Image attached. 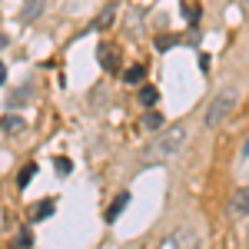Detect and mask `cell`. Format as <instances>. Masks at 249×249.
<instances>
[{
    "label": "cell",
    "mask_w": 249,
    "mask_h": 249,
    "mask_svg": "<svg viewBox=\"0 0 249 249\" xmlns=\"http://www.w3.org/2000/svg\"><path fill=\"white\" fill-rule=\"evenodd\" d=\"M183 146H186V126H166L163 133L156 136L153 153L156 156H176Z\"/></svg>",
    "instance_id": "1"
},
{
    "label": "cell",
    "mask_w": 249,
    "mask_h": 249,
    "mask_svg": "<svg viewBox=\"0 0 249 249\" xmlns=\"http://www.w3.org/2000/svg\"><path fill=\"white\" fill-rule=\"evenodd\" d=\"M232 107H236V93L232 90H226V93H219L216 100L210 103V110H206V126H219V123H226L232 113Z\"/></svg>",
    "instance_id": "2"
},
{
    "label": "cell",
    "mask_w": 249,
    "mask_h": 249,
    "mask_svg": "<svg viewBox=\"0 0 249 249\" xmlns=\"http://www.w3.org/2000/svg\"><path fill=\"white\" fill-rule=\"evenodd\" d=\"M160 249H199V232H196V226H176L160 243Z\"/></svg>",
    "instance_id": "3"
},
{
    "label": "cell",
    "mask_w": 249,
    "mask_h": 249,
    "mask_svg": "<svg viewBox=\"0 0 249 249\" xmlns=\"http://www.w3.org/2000/svg\"><path fill=\"white\" fill-rule=\"evenodd\" d=\"M96 60H100V67H103V70H110V73H113L116 67H120V50H116L113 43H100V47H96Z\"/></svg>",
    "instance_id": "4"
},
{
    "label": "cell",
    "mask_w": 249,
    "mask_h": 249,
    "mask_svg": "<svg viewBox=\"0 0 249 249\" xmlns=\"http://www.w3.org/2000/svg\"><path fill=\"white\" fill-rule=\"evenodd\" d=\"M0 130H3V133H23V130H27V120H23V116H17V113H7L3 116V120H0Z\"/></svg>",
    "instance_id": "5"
},
{
    "label": "cell",
    "mask_w": 249,
    "mask_h": 249,
    "mask_svg": "<svg viewBox=\"0 0 249 249\" xmlns=\"http://www.w3.org/2000/svg\"><path fill=\"white\" fill-rule=\"evenodd\" d=\"M53 210H57V203H53V199H40L37 206L30 210V219H34V223H40V219H47V216H53Z\"/></svg>",
    "instance_id": "6"
},
{
    "label": "cell",
    "mask_w": 249,
    "mask_h": 249,
    "mask_svg": "<svg viewBox=\"0 0 249 249\" xmlns=\"http://www.w3.org/2000/svg\"><path fill=\"white\" fill-rule=\"evenodd\" d=\"M232 213H236V216H246L249 213V186L232 193Z\"/></svg>",
    "instance_id": "7"
},
{
    "label": "cell",
    "mask_w": 249,
    "mask_h": 249,
    "mask_svg": "<svg viewBox=\"0 0 249 249\" xmlns=\"http://www.w3.org/2000/svg\"><path fill=\"white\" fill-rule=\"evenodd\" d=\"M126 203H130V193H120V196L113 199V206L107 210V223H116V219H120V213L126 210Z\"/></svg>",
    "instance_id": "8"
},
{
    "label": "cell",
    "mask_w": 249,
    "mask_h": 249,
    "mask_svg": "<svg viewBox=\"0 0 249 249\" xmlns=\"http://www.w3.org/2000/svg\"><path fill=\"white\" fill-rule=\"evenodd\" d=\"M43 3H47V0H27V3H23V14H20V17L27 20V23H30V20H37L40 14H43Z\"/></svg>",
    "instance_id": "9"
},
{
    "label": "cell",
    "mask_w": 249,
    "mask_h": 249,
    "mask_svg": "<svg viewBox=\"0 0 249 249\" xmlns=\"http://www.w3.org/2000/svg\"><path fill=\"white\" fill-rule=\"evenodd\" d=\"M140 123H143V126H146V130H163V126H166V120H163V116L156 113L153 107H150V110H146V113H143V120H140Z\"/></svg>",
    "instance_id": "10"
},
{
    "label": "cell",
    "mask_w": 249,
    "mask_h": 249,
    "mask_svg": "<svg viewBox=\"0 0 249 249\" xmlns=\"http://www.w3.org/2000/svg\"><path fill=\"white\" fill-rule=\"evenodd\" d=\"M113 17H116V7L110 3V7H103V14H100V17H96L90 27H93V30H107V27L113 23Z\"/></svg>",
    "instance_id": "11"
},
{
    "label": "cell",
    "mask_w": 249,
    "mask_h": 249,
    "mask_svg": "<svg viewBox=\"0 0 249 249\" xmlns=\"http://www.w3.org/2000/svg\"><path fill=\"white\" fill-rule=\"evenodd\" d=\"M156 100H160V90L150 87V83H143V87H140V103L150 110V107H156Z\"/></svg>",
    "instance_id": "12"
},
{
    "label": "cell",
    "mask_w": 249,
    "mask_h": 249,
    "mask_svg": "<svg viewBox=\"0 0 249 249\" xmlns=\"http://www.w3.org/2000/svg\"><path fill=\"white\" fill-rule=\"evenodd\" d=\"M143 77H146V70H143L140 63H133V67H126V70H123V83H130V87L143 83Z\"/></svg>",
    "instance_id": "13"
},
{
    "label": "cell",
    "mask_w": 249,
    "mask_h": 249,
    "mask_svg": "<svg viewBox=\"0 0 249 249\" xmlns=\"http://www.w3.org/2000/svg\"><path fill=\"white\" fill-rule=\"evenodd\" d=\"M23 103H30V87H17L7 100V107H23Z\"/></svg>",
    "instance_id": "14"
},
{
    "label": "cell",
    "mask_w": 249,
    "mask_h": 249,
    "mask_svg": "<svg viewBox=\"0 0 249 249\" xmlns=\"http://www.w3.org/2000/svg\"><path fill=\"white\" fill-rule=\"evenodd\" d=\"M34 176H37V163H27V166L20 170V176H17V186H20V190H27Z\"/></svg>",
    "instance_id": "15"
},
{
    "label": "cell",
    "mask_w": 249,
    "mask_h": 249,
    "mask_svg": "<svg viewBox=\"0 0 249 249\" xmlns=\"http://www.w3.org/2000/svg\"><path fill=\"white\" fill-rule=\"evenodd\" d=\"M53 170H57V173H70V170H73V163H70L67 156H57V160H53Z\"/></svg>",
    "instance_id": "16"
},
{
    "label": "cell",
    "mask_w": 249,
    "mask_h": 249,
    "mask_svg": "<svg viewBox=\"0 0 249 249\" xmlns=\"http://www.w3.org/2000/svg\"><path fill=\"white\" fill-rule=\"evenodd\" d=\"M176 47V37H156V50H170Z\"/></svg>",
    "instance_id": "17"
},
{
    "label": "cell",
    "mask_w": 249,
    "mask_h": 249,
    "mask_svg": "<svg viewBox=\"0 0 249 249\" xmlns=\"http://www.w3.org/2000/svg\"><path fill=\"white\" fill-rule=\"evenodd\" d=\"M14 246H17V249H27V246H30V232H27V230H23V232H17Z\"/></svg>",
    "instance_id": "18"
},
{
    "label": "cell",
    "mask_w": 249,
    "mask_h": 249,
    "mask_svg": "<svg viewBox=\"0 0 249 249\" xmlns=\"http://www.w3.org/2000/svg\"><path fill=\"white\" fill-rule=\"evenodd\" d=\"M183 14H186V20H190V23H196V20H199V7H186Z\"/></svg>",
    "instance_id": "19"
},
{
    "label": "cell",
    "mask_w": 249,
    "mask_h": 249,
    "mask_svg": "<svg viewBox=\"0 0 249 249\" xmlns=\"http://www.w3.org/2000/svg\"><path fill=\"white\" fill-rule=\"evenodd\" d=\"M3 80H7V67L0 63V87H3Z\"/></svg>",
    "instance_id": "20"
},
{
    "label": "cell",
    "mask_w": 249,
    "mask_h": 249,
    "mask_svg": "<svg viewBox=\"0 0 249 249\" xmlns=\"http://www.w3.org/2000/svg\"><path fill=\"white\" fill-rule=\"evenodd\" d=\"M246 156H249V140H246V146H243V160H246Z\"/></svg>",
    "instance_id": "21"
},
{
    "label": "cell",
    "mask_w": 249,
    "mask_h": 249,
    "mask_svg": "<svg viewBox=\"0 0 249 249\" xmlns=\"http://www.w3.org/2000/svg\"><path fill=\"white\" fill-rule=\"evenodd\" d=\"M0 47H7V37H3V34H0Z\"/></svg>",
    "instance_id": "22"
},
{
    "label": "cell",
    "mask_w": 249,
    "mask_h": 249,
    "mask_svg": "<svg viewBox=\"0 0 249 249\" xmlns=\"http://www.w3.org/2000/svg\"><path fill=\"white\" fill-rule=\"evenodd\" d=\"M243 7H246V17H249V0H243Z\"/></svg>",
    "instance_id": "23"
}]
</instances>
